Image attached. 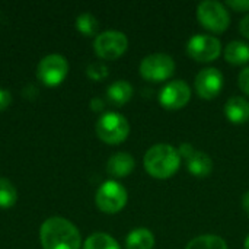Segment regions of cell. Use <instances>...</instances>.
<instances>
[{"label": "cell", "mask_w": 249, "mask_h": 249, "mask_svg": "<svg viewBox=\"0 0 249 249\" xmlns=\"http://www.w3.org/2000/svg\"><path fill=\"white\" fill-rule=\"evenodd\" d=\"M42 249H80L82 236L79 229L64 217H50L39 229Z\"/></svg>", "instance_id": "cell-1"}, {"label": "cell", "mask_w": 249, "mask_h": 249, "mask_svg": "<svg viewBox=\"0 0 249 249\" xmlns=\"http://www.w3.org/2000/svg\"><path fill=\"white\" fill-rule=\"evenodd\" d=\"M143 165L146 172L156 179H168L174 177L181 166V156L177 147L160 143L152 146L144 158Z\"/></svg>", "instance_id": "cell-2"}, {"label": "cell", "mask_w": 249, "mask_h": 249, "mask_svg": "<svg viewBox=\"0 0 249 249\" xmlns=\"http://www.w3.org/2000/svg\"><path fill=\"white\" fill-rule=\"evenodd\" d=\"M96 136L107 144H121L130 134L127 118L118 112H105L99 117L95 125Z\"/></svg>", "instance_id": "cell-3"}, {"label": "cell", "mask_w": 249, "mask_h": 249, "mask_svg": "<svg viewBox=\"0 0 249 249\" xmlns=\"http://www.w3.org/2000/svg\"><path fill=\"white\" fill-rule=\"evenodd\" d=\"M197 19L200 25L212 32H225L231 25V15L226 6L216 0H204L197 6Z\"/></svg>", "instance_id": "cell-4"}, {"label": "cell", "mask_w": 249, "mask_h": 249, "mask_svg": "<svg viewBox=\"0 0 249 249\" xmlns=\"http://www.w3.org/2000/svg\"><path fill=\"white\" fill-rule=\"evenodd\" d=\"M127 200H128L127 190L124 188L123 184L114 179L105 181L98 188L96 196H95V203L98 209L107 214L120 213L125 207Z\"/></svg>", "instance_id": "cell-5"}, {"label": "cell", "mask_w": 249, "mask_h": 249, "mask_svg": "<svg viewBox=\"0 0 249 249\" xmlns=\"http://www.w3.org/2000/svg\"><path fill=\"white\" fill-rule=\"evenodd\" d=\"M175 61L169 54L155 53L146 55L140 63V74L149 82H165L175 73Z\"/></svg>", "instance_id": "cell-6"}, {"label": "cell", "mask_w": 249, "mask_h": 249, "mask_svg": "<svg viewBox=\"0 0 249 249\" xmlns=\"http://www.w3.org/2000/svg\"><path fill=\"white\" fill-rule=\"evenodd\" d=\"M128 48V39L124 32L109 29L96 35L93 41V50L102 60H117Z\"/></svg>", "instance_id": "cell-7"}, {"label": "cell", "mask_w": 249, "mask_h": 249, "mask_svg": "<svg viewBox=\"0 0 249 249\" xmlns=\"http://www.w3.org/2000/svg\"><path fill=\"white\" fill-rule=\"evenodd\" d=\"M67 74H69V63L61 54L45 55L36 67L38 80L48 88L58 86L61 82H64Z\"/></svg>", "instance_id": "cell-8"}, {"label": "cell", "mask_w": 249, "mask_h": 249, "mask_svg": "<svg viewBox=\"0 0 249 249\" xmlns=\"http://www.w3.org/2000/svg\"><path fill=\"white\" fill-rule=\"evenodd\" d=\"M187 53L191 58L200 63L214 61L222 54V42L213 35L196 34L187 42Z\"/></svg>", "instance_id": "cell-9"}, {"label": "cell", "mask_w": 249, "mask_h": 249, "mask_svg": "<svg viewBox=\"0 0 249 249\" xmlns=\"http://www.w3.org/2000/svg\"><path fill=\"white\" fill-rule=\"evenodd\" d=\"M190 99H191V88L182 79H177L166 83L159 92V104L171 111L184 108L185 105H188Z\"/></svg>", "instance_id": "cell-10"}, {"label": "cell", "mask_w": 249, "mask_h": 249, "mask_svg": "<svg viewBox=\"0 0 249 249\" xmlns=\"http://www.w3.org/2000/svg\"><path fill=\"white\" fill-rule=\"evenodd\" d=\"M225 85L223 73L216 67H206L200 70L194 80L196 92L203 99H214L219 96Z\"/></svg>", "instance_id": "cell-11"}, {"label": "cell", "mask_w": 249, "mask_h": 249, "mask_svg": "<svg viewBox=\"0 0 249 249\" xmlns=\"http://www.w3.org/2000/svg\"><path fill=\"white\" fill-rule=\"evenodd\" d=\"M136 168L134 158L127 152H118L108 159L107 171L114 178H125L128 177Z\"/></svg>", "instance_id": "cell-12"}, {"label": "cell", "mask_w": 249, "mask_h": 249, "mask_svg": "<svg viewBox=\"0 0 249 249\" xmlns=\"http://www.w3.org/2000/svg\"><path fill=\"white\" fill-rule=\"evenodd\" d=\"M187 169L196 178H206L213 172V159L203 150H197L185 160Z\"/></svg>", "instance_id": "cell-13"}, {"label": "cell", "mask_w": 249, "mask_h": 249, "mask_svg": "<svg viewBox=\"0 0 249 249\" xmlns=\"http://www.w3.org/2000/svg\"><path fill=\"white\" fill-rule=\"evenodd\" d=\"M225 115L233 124H245L249 121V102L242 96H232L226 101Z\"/></svg>", "instance_id": "cell-14"}, {"label": "cell", "mask_w": 249, "mask_h": 249, "mask_svg": "<svg viewBox=\"0 0 249 249\" xmlns=\"http://www.w3.org/2000/svg\"><path fill=\"white\" fill-rule=\"evenodd\" d=\"M133 93H134V89L131 83L127 80H115L107 89L108 99L117 107H123L127 102H130V99L133 98Z\"/></svg>", "instance_id": "cell-15"}, {"label": "cell", "mask_w": 249, "mask_h": 249, "mask_svg": "<svg viewBox=\"0 0 249 249\" xmlns=\"http://www.w3.org/2000/svg\"><path fill=\"white\" fill-rule=\"evenodd\" d=\"M155 235L152 231L146 228H137L131 231L125 238V248L127 249H153L155 247Z\"/></svg>", "instance_id": "cell-16"}, {"label": "cell", "mask_w": 249, "mask_h": 249, "mask_svg": "<svg viewBox=\"0 0 249 249\" xmlns=\"http://www.w3.org/2000/svg\"><path fill=\"white\" fill-rule=\"evenodd\" d=\"M223 55L231 64H247L249 61V45L244 41H231L226 45Z\"/></svg>", "instance_id": "cell-17"}, {"label": "cell", "mask_w": 249, "mask_h": 249, "mask_svg": "<svg viewBox=\"0 0 249 249\" xmlns=\"http://www.w3.org/2000/svg\"><path fill=\"white\" fill-rule=\"evenodd\" d=\"M185 249H229L226 241L217 235H201L191 239Z\"/></svg>", "instance_id": "cell-18"}, {"label": "cell", "mask_w": 249, "mask_h": 249, "mask_svg": "<svg viewBox=\"0 0 249 249\" xmlns=\"http://www.w3.org/2000/svg\"><path fill=\"white\" fill-rule=\"evenodd\" d=\"M83 249H121L118 242L108 233H92L83 244Z\"/></svg>", "instance_id": "cell-19"}, {"label": "cell", "mask_w": 249, "mask_h": 249, "mask_svg": "<svg viewBox=\"0 0 249 249\" xmlns=\"http://www.w3.org/2000/svg\"><path fill=\"white\" fill-rule=\"evenodd\" d=\"M76 29L80 34H83L85 36H93V35L98 34L99 22H98V19L92 13L85 12V13L77 16V19H76Z\"/></svg>", "instance_id": "cell-20"}, {"label": "cell", "mask_w": 249, "mask_h": 249, "mask_svg": "<svg viewBox=\"0 0 249 249\" xmlns=\"http://www.w3.org/2000/svg\"><path fill=\"white\" fill-rule=\"evenodd\" d=\"M18 200V193L15 185L6 179L0 178V209H10Z\"/></svg>", "instance_id": "cell-21"}, {"label": "cell", "mask_w": 249, "mask_h": 249, "mask_svg": "<svg viewBox=\"0 0 249 249\" xmlns=\"http://www.w3.org/2000/svg\"><path fill=\"white\" fill-rule=\"evenodd\" d=\"M86 74H88V77H89V79L99 82V80H104V79H107V77H108L109 70H108V67H107L104 63H92V64H89V66H88V69H86Z\"/></svg>", "instance_id": "cell-22"}, {"label": "cell", "mask_w": 249, "mask_h": 249, "mask_svg": "<svg viewBox=\"0 0 249 249\" xmlns=\"http://www.w3.org/2000/svg\"><path fill=\"white\" fill-rule=\"evenodd\" d=\"M238 85L244 93L249 95V67H245L244 70H241V73L238 76Z\"/></svg>", "instance_id": "cell-23"}, {"label": "cell", "mask_w": 249, "mask_h": 249, "mask_svg": "<svg viewBox=\"0 0 249 249\" xmlns=\"http://www.w3.org/2000/svg\"><path fill=\"white\" fill-rule=\"evenodd\" d=\"M226 6L238 12H247L249 10V0H229L226 1Z\"/></svg>", "instance_id": "cell-24"}, {"label": "cell", "mask_w": 249, "mask_h": 249, "mask_svg": "<svg viewBox=\"0 0 249 249\" xmlns=\"http://www.w3.org/2000/svg\"><path fill=\"white\" fill-rule=\"evenodd\" d=\"M178 152H179V156H181V159L184 158L185 160L196 152V149H194V146L191 144V143H182L181 146H179V149H178Z\"/></svg>", "instance_id": "cell-25"}, {"label": "cell", "mask_w": 249, "mask_h": 249, "mask_svg": "<svg viewBox=\"0 0 249 249\" xmlns=\"http://www.w3.org/2000/svg\"><path fill=\"white\" fill-rule=\"evenodd\" d=\"M12 102V95L6 89H0V111H4Z\"/></svg>", "instance_id": "cell-26"}, {"label": "cell", "mask_w": 249, "mask_h": 249, "mask_svg": "<svg viewBox=\"0 0 249 249\" xmlns=\"http://www.w3.org/2000/svg\"><path fill=\"white\" fill-rule=\"evenodd\" d=\"M239 31H241V34H242L245 38H249V13L241 20V23H239Z\"/></svg>", "instance_id": "cell-27"}, {"label": "cell", "mask_w": 249, "mask_h": 249, "mask_svg": "<svg viewBox=\"0 0 249 249\" xmlns=\"http://www.w3.org/2000/svg\"><path fill=\"white\" fill-rule=\"evenodd\" d=\"M104 107H105V104H104V101L101 98H93L90 101V109L95 111V112H101L104 109Z\"/></svg>", "instance_id": "cell-28"}, {"label": "cell", "mask_w": 249, "mask_h": 249, "mask_svg": "<svg viewBox=\"0 0 249 249\" xmlns=\"http://www.w3.org/2000/svg\"><path fill=\"white\" fill-rule=\"evenodd\" d=\"M242 207H244L245 213L249 216V191H247L242 197Z\"/></svg>", "instance_id": "cell-29"}, {"label": "cell", "mask_w": 249, "mask_h": 249, "mask_svg": "<svg viewBox=\"0 0 249 249\" xmlns=\"http://www.w3.org/2000/svg\"><path fill=\"white\" fill-rule=\"evenodd\" d=\"M244 248L249 249V235L245 238V242H244Z\"/></svg>", "instance_id": "cell-30"}]
</instances>
